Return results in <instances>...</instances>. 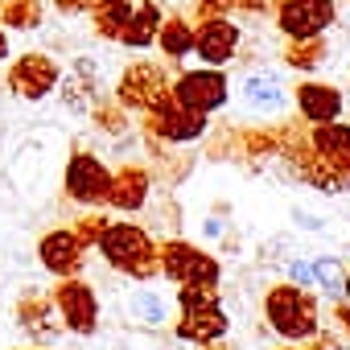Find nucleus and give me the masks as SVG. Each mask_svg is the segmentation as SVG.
<instances>
[{
    "instance_id": "nucleus-31",
    "label": "nucleus",
    "mask_w": 350,
    "mask_h": 350,
    "mask_svg": "<svg viewBox=\"0 0 350 350\" xmlns=\"http://www.w3.org/2000/svg\"><path fill=\"white\" fill-rule=\"evenodd\" d=\"M284 272H288V280H293V284L313 288V264H309V260H284Z\"/></svg>"
},
{
    "instance_id": "nucleus-16",
    "label": "nucleus",
    "mask_w": 350,
    "mask_h": 350,
    "mask_svg": "<svg viewBox=\"0 0 350 350\" xmlns=\"http://www.w3.org/2000/svg\"><path fill=\"white\" fill-rule=\"evenodd\" d=\"M293 107L301 111V120L313 128V124H334L342 120L346 111V99L334 83H313V79H301L293 87Z\"/></svg>"
},
{
    "instance_id": "nucleus-18",
    "label": "nucleus",
    "mask_w": 350,
    "mask_h": 350,
    "mask_svg": "<svg viewBox=\"0 0 350 350\" xmlns=\"http://www.w3.org/2000/svg\"><path fill=\"white\" fill-rule=\"evenodd\" d=\"M227 329H231V317H227L223 301L194 305V309H178V321H173V334H178L182 342H194V346L219 342V338H227Z\"/></svg>"
},
{
    "instance_id": "nucleus-25",
    "label": "nucleus",
    "mask_w": 350,
    "mask_h": 350,
    "mask_svg": "<svg viewBox=\"0 0 350 350\" xmlns=\"http://www.w3.org/2000/svg\"><path fill=\"white\" fill-rule=\"evenodd\" d=\"M46 17L42 9V0H0V25L5 29H38Z\"/></svg>"
},
{
    "instance_id": "nucleus-2",
    "label": "nucleus",
    "mask_w": 350,
    "mask_h": 350,
    "mask_svg": "<svg viewBox=\"0 0 350 350\" xmlns=\"http://www.w3.org/2000/svg\"><path fill=\"white\" fill-rule=\"evenodd\" d=\"M264 321L284 342H309L321 329V305L309 288H301L293 280H280L264 293Z\"/></svg>"
},
{
    "instance_id": "nucleus-3",
    "label": "nucleus",
    "mask_w": 350,
    "mask_h": 350,
    "mask_svg": "<svg viewBox=\"0 0 350 350\" xmlns=\"http://www.w3.org/2000/svg\"><path fill=\"white\" fill-rule=\"evenodd\" d=\"M157 260H161V276L173 280V284L219 288V280H223V264L211 252H202L198 243H190V239H165V243H157Z\"/></svg>"
},
{
    "instance_id": "nucleus-35",
    "label": "nucleus",
    "mask_w": 350,
    "mask_h": 350,
    "mask_svg": "<svg viewBox=\"0 0 350 350\" xmlns=\"http://www.w3.org/2000/svg\"><path fill=\"white\" fill-rule=\"evenodd\" d=\"M293 219H297V227H305V231H321V227H325V219L305 215V211H293Z\"/></svg>"
},
{
    "instance_id": "nucleus-26",
    "label": "nucleus",
    "mask_w": 350,
    "mask_h": 350,
    "mask_svg": "<svg viewBox=\"0 0 350 350\" xmlns=\"http://www.w3.org/2000/svg\"><path fill=\"white\" fill-rule=\"evenodd\" d=\"M325 58H329L325 38H309V42H288V46H284V62H288L293 70H301V75L317 70Z\"/></svg>"
},
{
    "instance_id": "nucleus-41",
    "label": "nucleus",
    "mask_w": 350,
    "mask_h": 350,
    "mask_svg": "<svg viewBox=\"0 0 350 350\" xmlns=\"http://www.w3.org/2000/svg\"><path fill=\"white\" fill-rule=\"evenodd\" d=\"M25 350H46V346H25Z\"/></svg>"
},
{
    "instance_id": "nucleus-40",
    "label": "nucleus",
    "mask_w": 350,
    "mask_h": 350,
    "mask_svg": "<svg viewBox=\"0 0 350 350\" xmlns=\"http://www.w3.org/2000/svg\"><path fill=\"white\" fill-rule=\"evenodd\" d=\"M280 350H309L305 342H288V346H280Z\"/></svg>"
},
{
    "instance_id": "nucleus-36",
    "label": "nucleus",
    "mask_w": 350,
    "mask_h": 350,
    "mask_svg": "<svg viewBox=\"0 0 350 350\" xmlns=\"http://www.w3.org/2000/svg\"><path fill=\"white\" fill-rule=\"evenodd\" d=\"M334 317H338V321H342V329L350 334V305H346V301H334Z\"/></svg>"
},
{
    "instance_id": "nucleus-19",
    "label": "nucleus",
    "mask_w": 350,
    "mask_h": 350,
    "mask_svg": "<svg viewBox=\"0 0 350 350\" xmlns=\"http://www.w3.org/2000/svg\"><path fill=\"white\" fill-rule=\"evenodd\" d=\"M284 165H288V173L301 182V186H309V190H321V194H346L350 190V178L346 173H338L329 161H321L309 144L305 148H297V152H288V157H280Z\"/></svg>"
},
{
    "instance_id": "nucleus-38",
    "label": "nucleus",
    "mask_w": 350,
    "mask_h": 350,
    "mask_svg": "<svg viewBox=\"0 0 350 350\" xmlns=\"http://www.w3.org/2000/svg\"><path fill=\"white\" fill-rule=\"evenodd\" d=\"M198 350H235V346H227V342L219 338V342H206V346H198Z\"/></svg>"
},
{
    "instance_id": "nucleus-13",
    "label": "nucleus",
    "mask_w": 350,
    "mask_h": 350,
    "mask_svg": "<svg viewBox=\"0 0 350 350\" xmlns=\"http://www.w3.org/2000/svg\"><path fill=\"white\" fill-rule=\"evenodd\" d=\"M38 260L50 276L66 280V276H83L87 268V247L79 243V235L70 227H54L38 239Z\"/></svg>"
},
{
    "instance_id": "nucleus-30",
    "label": "nucleus",
    "mask_w": 350,
    "mask_h": 350,
    "mask_svg": "<svg viewBox=\"0 0 350 350\" xmlns=\"http://www.w3.org/2000/svg\"><path fill=\"white\" fill-rule=\"evenodd\" d=\"M91 120H95V128L107 132V136H124V132H128V111H124L120 103L99 99V103L91 107Z\"/></svg>"
},
{
    "instance_id": "nucleus-23",
    "label": "nucleus",
    "mask_w": 350,
    "mask_h": 350,
    "mask_svg": "<svg viewBox=\"0 0 350 350\" xmlns=\"http://www.w3.org/2000/svg\"><path fill=\"white\" fill-rule=\"evenodd\" d=\"M128 17H132V0H95L91 5V25H95V38L103 42H120Z\"/></svg>"
},
{
    "instance_id": "nucleus-14",
    "label": "nucleus",
    "mask_w": 350,
    "mask_h": 350,
    "mask_svg": "<svg viewBox=\"0 0 350 350\" xmlns=\"http://www.w3.org/2000/svg\"><path fill=\"white\" fill-rule=\"evenodd\" d=\"M58 99L70 116H91V107L103 99V75H99L95 58L70 62V75H62V83H58Z\"/></svg>"
},
{
    "instance_id": "nucleus-11",
    "label": "nucleus",
    "mask_w": 350,
    "mask_h": 350,
    "mask_svg": "<svg viewBox=\"0 0 350 350\" xmlns=\"http://www.w3.org/2000/svg\"><path fill=\"white\" fill-rule=\"evenodd\" d=\"M243 42V29L231 17H198L194 25V58H202V66H227L235 62Z\"/></svg>"
},
{
    "instance_id": "nucleus-1",
    "label": "nucleus",
    "mask_w": 350,
    "mask_h": 350,
    "mask_svg": "<svg viewBox=\"0 0 350 350\" xmlns=\"http://www.w3.org/2000/svg\"><path fill=\"white\" fill-rule=\"evenodd\" d=\"M95 252L103 256V264L111 268V272H120V276H128V280H140V284H148L152 276H161V260H157V239L144 231V227H136V223H107V231H103V239L95 243Z\"/></svg>"
},
{
    "instance_id": "nucleus-9",
    "label": "nucleus",
    "mask_w": 350,
    "mask_h": 350,
    "mask_svg": "<svg viewBox=\"0 0 350 350\" xmlns=\"http://www.w3.org/2000/svg\"><path fill=\"white\" fill-rule=\"evenodd\" d=\"M50 301H54V309H58V317H62V325H66L70 334L91 338V334L99 329V297H95V288H91L83 276L58 280L54 293H50Z\"/></svg>"
},
{
    "instance_id": "nucleus-5",
    "label": "nucleus",
    "mask_w": 350,
    "mask_h": 350,
    "mask_svg": "<svg viewBox=\"0 0 350 350\" xmlns=\"http://www.w3.org/2000/svg\"><path fill=\"white\" fill-rule=\"evenodd\" d=\"M144 136L148 140H157V144H194V140H202L206 132H211V116H202V111H190V107H182L178 99H165L161 107H152L148 116H144Z\"/></svg>"
},
{
    "instance_id": "nucleus-6",
    "label": "nucleus",
    "mask_w": 350,
    "mask_h": 350,
    "mask_svg": "<svg viewBox=\"0 0 350 350\" xmlns=\"http://www.w3.org/2000/svg\"><path fill=\"white\" fill-rule=\"evenodd\" d=\"M107 186H111V169H107V161H103L99 152L79 148V152H70V157H66V169H62V190H66V198H70V202H79V206H103Z\"/></svg>"
},
{
    "instance_id": "nucleus-33",
    "label": "nucleus",
    "mask_w": 350,
    "mask_h": 350,
    "mask_svg": "<svg viewBox=\"0 0 350 350\" xmlns=\"http://www.w3.org/2000/svg\"><path fill=\"white\" fill-rule=\"evenodd\" d=\"M235 0H198V17H227Z\"/></svg>"
},
{
    "instance_id": "nucleus-39",
    "label": "nucleus",
    "mask_w": 350,
    "mask_h": 350,
    "mask_svg": "<svg viewBox=\"0 0 350 350\" xmlns=\"http://www.w3.org/2000/svg\"><path fill=\"white\" fill-rule=\"evenodd\" d=\"M342 301L350 305V272H346V280H342Z\"/></svg>"
},
{
    "instance_id": "nucleus-4",
    "label": "nucleus",
    "mask_w": 350,
    "mask_h": 350,
    "mask_svg": "<svg viewBox=\"0 0 350 350\" xmlns=\"http://www.w3.org/2000/svg\"><path fill=\"white\" fill-rule=\"evenodd\" d=\"M169 91H173V83H169V70L161 62H132L116 79V103L124 111H140V116L161 107L169 99Z\"/></svg>"
},
{
    "instance_id": "nucleus-21",
    "label": "nucleus",
    "mask_w": 350,
    "mask_h": 350,
    "mask_svg": "<svg viewBox=\"0 0 350 350\" xmlns=\"http://www.w3.org/2000/svg\"><path fill=\"white\" fill-rule=\"evenodd\" d=\"M161 21H165V13H161L157 0H136V5H132V17H128V25H124V33H120V46H124V50H148V46H157Z\"/></svg>"
},
{
    "instance_id": "nucleus-37",
    "label": "nucleus",
    "mask_w": 350,
    "mask_h": 350,
    "mask_svg": "<svg viewBox=\"0 0 350 350\" xmlns=\"http://www.w3.org/2000/svg\"><path fill=\"white\" fill-rule=\"evenodd\" d=\"M9 58V29H0V62Z\"/></svg>"
},
{
    "instance_id": "nucleus-29",
    "label": "nucleus",
    "mask_w": 350,
    "mask_h": 350,
    "mask_svg": "<svg viewBox=\"0 0 350 350\" xmlns=\"http://www.w3.org/2000/svg\"><path fill=\"white\" fill-rule=\"evenodd\" d=\"M107 223H111V215H107L103 206H87V211L75 219V227H70V231L79 235V243H83V247H95V243L103 239Z\"/></svg>"
},
{
    "instance_id": "nucleus-32",
    "label": "nucleus",
    "mask_w": 350,
    "mask_h": 350,
    "mask_svg": "<svg viewBox=\"0 0 350 350\" xmlns=\"http://www.w3.org/2000/svg\"><path fill=\"white\" fill-rule=\"evenodd\" d=\"M280 0H235V9L247 13V17H264V13H276Z\"/></svg>"
},
{
    "instance_id": "nucleus-12",
    "label": "nucleus",
    "mask_w": 350,
    "mask_h": 350,
    "mask_svg": "<svg viewBox=\"0 0 350 350\" xmlns=\"http://www.w3.org/2000/svg\"><path fill=\"white\" fill-rule=\"evenodd\" d=\"M13 317H17V329H21L33 346H50V342H58V338L66 334V325H62L54 301H50L46 293H38V288H25V293L17 297Z\"/></svg>"
},
{
    "instance_id": "nucleus-10",
    "label": "nucleus",
    "mask_w": 350,
    "mask_h": 350,
    "mask_svg": "<svg viewBox=\"0 0 350 350\" xmlns=\"http://www.w3.org/2000/svg\"><path fill=\"white\" fill-rule=\"evenodd\" d=\"M58 83H62V66H58V58H50V54H42V50H29V54H21V58L9 66V91H13L17 99L42 103L46 95L58 91Z\"/></svg>"
},
{
    "instance_id": "nucleus-24",
    "label": "nucleus",
    "mask_w": 350,
    "mask_h": 350,
    "mask_svg": "<svg viewBox=\"0 0 350 350\" xmlns=\"http://www.w3.org/2000/svg\"><path fill=\"white\" fill-rule=\"evenodd\" d=\"M124 309H128V317L136 325H148V329L165 325V317H169V305H165V297L157 288H132L128 301H124Z\"/></svg>"
},
{
    "instance_id": "nucleus-8",
    "label": "nucleus",
    "mask_w": 350,
    "mask_h": 350,
    "mask_svg": "<svg viewBox=\"0 0 350 350\" xmlns=\"http://www.w3.org/2000/svg\"><path fill=\"white\" fill-rule=\"evenodd\" d=\"M334 21H338V0H280L276 5V29L284 33V42L325 38Z\"/></svg>"
},
{
    "instance_id": "nucleus-7",
    "label": "nucleus",
    "mask_w": 350,
    "mask_h": 350,
    "mask_svg": "<svg viewBox=\"0 0 350 350\" xmlns=\"http://www.w3.org/2000/svg\"><path fill=\"white\" fill-rule=\"evenodd\" d=\"M169 95L178 99L182 107H190V111L211 116V111L227 107V99H231V79H227L219 66H194V70H182L178 79H173V91H169Z\"/></svg>"
},
{
    "instance_id": "nucleus-34",
    "label": "nucleus",
    "mask_w": 350,
    "mask_h": 350,
    "mask_svg": "<svg viewBox=\"0 0 350 350\" xmlns=\"http://www.w3.org/2000/svg\"><path fill=\"white\" fill-rule=\"evenodd\" d=\"M50 5H54L62 17H79V13H91L95 0H50Z\"/></svg>"
},
{
    "instance_id": "nucleus-20",
    "label": "nucleus",
    "mask_w": 350,
    "mask_h": 350,
    "mask_svg": "<svg viewBox=\"0 0 350 350\" xmlns=\"http://www.w3.org/2000/svg\"><path fill=\"white\" fill-rule=\"evenodd\" d=\"M305 140H309V148H313L321 161H329L338 173H346V178H350V124H342V120H334V124H313V128L305 132Z\"/></svg>"
},
{
    "instance_id": "nucleus-27",
    "label": "nucleus",
    "mask_w": 350,
    "mask_h": 350,
    "mask_svg": "<svg viewBox=\"0 0 350 350\" xmlns=\"http://www.w3.org/2000/svg\"><path fill=\"white\" fill-rule=\"evenodd\" d=\"M309 264H313V288H321L329 301H342V280H346L342 260L338 256H317Z\"/></svg>"
},
{
    "instance_id": "nucleus-17",
    "label": "nucleus",
    "mask_w": 350,
    "mask_h": 350,
    "mask_svg": "<svg viewBox=\"0 0 350 350\" xmlns=\"http://www.w3.org/2000/svg\"><path fill=\"white\" fill-rule=\"evenodd\" d=\"M148 194H152V173L144 165H120V169H111V186H107L103 206L120 211V215H136V211H144Z\"/></svg>"
},
{
    "instance_id": "nucleus-28",
    "label": "nucleus",
    "mask_w": 350,
    "mask_h": 350,
    "mask_svg": "<svg viewBox=\"0 0 350 350\" xmlns=\"http://www.w3.org/2000/svg\"><path fill=\"white\" fill-rule=\"evenodd\" d=\"M239 148H243V157L268 161V157H280V136H276V128H247V132H239Z\"/></svg>"
},
{
    "instance_id": "nucleus-22",
    "label": "nucleus",
    "mask_w": 350,
    "mask_h": 350,
    "mask_svg": "<svg viewBox=\"0 0 350 350\" xmlns=\"http://www.w3.org/2000/svg\"><path fill=\"white\" fill-rule=\"evenodd\" d=\"M157 50L169 58V62H182L194 54V25L182 17V13H169L157 29Z\"/></svg>"
},
{
    "instance_id": "nucleus-15",
    "label": "nucleus",
    "mask_w": 350,
    "mask_h": 350,
    "mask_svg": "<svg viewBox=\"0 0 350 350\" xmlns=\"http://www.w3.org/2000/svg\"><path fill=\"white\" fill-rule=\"evenodd\" d=\"M239 103H243L247 116L268 120V116H280L288 107V87H284V79L276 70H252L239 83Z\"/></svg>"
}]
</instances>
